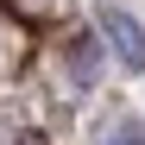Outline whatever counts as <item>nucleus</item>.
Here are the masks:
<instances>
[{
  "label": "nucleus",
  "instance_id": "1",
  "mask_svg": "<svg viewBox=\"0 0 145 145\" xmlns=\"http://www.w3.org/2000/svg\"><path fill=\"white\" fill-rule=\"evenodd\" d=\"M101 38H107V51L126 63V69H145V25H139L133 13L101 7Z\"/></svg>",
  "mask_w": 145,
  "mask_h": 145
},
{
  "label": "nucleus",
  "instance_id": "3",
  "mask_svg": "<svg viewBox=\"0 0 145 145\" xmlns=\"http://www.w3.org/2000/svg\"><path fill=\"white\" fill-rule=\"evenodd\" d=\"M107 145H145V126H133V120H126V126L107 133Z\"/></svg>",
  "mask_w": 145,
  "mask_h": 145
},
{
  "label": "nucleus",
  "instance_id": "2",
  "mask_svg": "<svg viewBox=\"0 0 145 145\" xmlns=\"http://www.w3.org/2000/svg\"><path fill=\"white\" fill-rule=\"evenodd\" d=\"M69 76H76V82H95V76H101V44H95V38H76V44H69Z\"/></svg>",
  "mask_w": 145,
  "mask_h": 145
}]
</instances>
